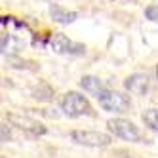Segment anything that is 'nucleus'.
<instances>
[{
    "mask_svg": "<svg viewBox=\"0 0 158 158\" xmlns=\"http://www.w3.org/2000/svg\"><path fill=\"white\" fill-rule=\"evenodd\" d=\"M156 76H158V65H156Z\"/></svg>",
    "mask_w": 158,
    "mask_h": 158,
    "instance_id": "nucleus-13",
    "label": "nucleus"
},
{
    "mask_svg": "<svg viewBox=\"0 0 158 158\" xmlns=\"http://www.w3.org/2000/svg\"><path fill=\"white\" fill-rule=\"evenodd\" d=\"M48 46L52 52L59 53V55H82L86 52V48L82 44L73 42L69 36H65L63 32H53L48 40Z\"/></svg>",
    "mask_w": 158,
    "mask_h": 158,
    "instance_id": "nucleus-4",
    "label": "nucleus"
},
{
    "mask_svg": "<svg viewBox=\"0 0 158 158\" xmlns=\"http://www.w3.org/2000/svg\"><path fill=\"white\" fill-rule=\"evenodd\" d=\"M74 143L84 145V147H94V149H103L112 143V137L103 131H94V130H74L71 133Z\"/></svg>",
    "mask_w": 158,
    "mask_h": 158,
    "instance_id": "nucleus-3",
    "label": "nucleus"
},
{
    "mask_svg": "<svg viewBox=\"0 0 158 158\" xmlns=\"http://www.w3.org/2000/svg\"><path fill=\"white\" fill-rule=\"evenodd\" d=\"M97 101H99V107L109 112H126L131 107V101L128 95H124L122 92H114V89H107V88L97 95Z\"/></svg>",
    "mask_w": 158,
    "mask_h": 158,
    "instance_id": "nucleus-1",
    "label": "nucleus"
},
{
    "mask_svg": "<svg viewBox=\"0 0 158 158\" xmlns=\"http://www.w3.org/2000/svg\"><path fill=\"white\" fill-rule=\"evenodd\" d=\"M145 126H149L152 131H158V109H147L141 114Z\"/></svg>",
    "mask_w": 158,
    "mask_h": 158,
    "instance_id": "nucleus-10",
    "label": "nucleus"
},
{
    "mask_svg": "<svg viewBox=\"0 0 158 158\" xmlns=\"http://www.w3.org/2000/svg\"><path fill=\"white\" fill-rule=\"evenodd\" d=\"M50 15H52V19L55 21V23H59V25H71V23H74V21L78 19L76 12L65 10L59 4H52L50 6Z\"/></svg>",
    "mask_w": 158,
    "mask_h": 158,
    "instance_id": "nucleus-8",
    "label": "nucleus"
},
{
    "mask_svg": "<svg viewBox=\"0 0 158 158\" xmlns=\"http://www.w3.org/2000/svg\"><path fill=\"white\" fill-rule=\"evenodd\" d=\"M61 109L67 116L76 118V116H84V114H92V107H89V101L80 95L78 92H69L65 94L63 101H61Z\"/></svg>",
    "mask_w": 158,
    "mask_h": 158,
    "instance_id": "nucleus-2",
    "label": "nucleus"
},
{
    "mask_svg": "<svg viewBox=\"0 0 158 158\" xmlns=\"http://www.w3.org/2000/svg\"><path fill=\"white\" fill-rule=\"evenodd\" d=\"M0 139H2V143H8L10 139H12V133H10V128L6 126V124L0 126Z\"/></svg>",
    "mask_w": 158,
    "mask_h": 158,
    "instance_id": "nucleus-12",
    "label": "nucleus"
},
{
    "mask_svg": "<svg viewBox=\"0 0 158 158\" xmlns=\"http://www.w3.org/2000/svg\"><path fill=\"white\" fill-rule=\"evenodd\" d=\"M145 17L152 21V23H158V4H151L145 8Z\"/></svg>",
    "mask_w": 158,
    "mask_h": 158,
    "instance_id": "nucleus-11",
    "label": "nucleus"
},
{
    "mask_svg": "<svg viewBox=\"0 0 158 158\" xmlns=\"http://www.w3.org/2000/svg\"><path fill=\"white\" fill-rule=\"evenodd\" d=\"M8 120L14 124L15 128L23 130L25 133H29L31 137H40V135L46 133V126L44 124H40L38 120L31 118L27 114H17V112H10L8 114Z\"/></svg>",
    "mask_w": 158,
    "mask_h": 158,
    "instance_id": "nucleus-6",
    "label": "nucleus"
},
{
    "mask_svg": "<svg viewBox=\"0 0 158 158\" xmlns=\"http://www.w3.org/2000/svg\"><path fill=\"white\" fill-rule=\"evenodd\" d=\"M109 130L116 135V137L124 139V141H131V143H137L141 141V131L139 128L135 126L133 122L130 120H124V118H110L107 122Z\"/></svg>",
    "mask_w": 158,
    "mask_h": 158,
    "instance_id": "nucleus-5",
    "label": "nucleus"
},
{
    "mask_svg": "<svg viewBox=\"0 0 158 158\" xmlns=\"http://www.w3.org/2000/svg\"><path fill=\"white\" fill-rule=\"evenodd\" d=\"M80 88L84 89V92L95 95V97H97V95L105 89V88H103V82H101L97 76H82V80H80Z\"/></svg>",
    "mask_w": 158,
    "mask_h": 158,
    "instance_id": "nucleus-9",
    "label": "nucleus"
},
{
    "mask_svg": "<svg viewBox=\"0 0 158 158\" xmlns=\"http://www.w3.org/2000/svg\"><path fill=\"white\" fill-rule=\"evenodd\" d=\"M124 88L133 95H145L147 89H149V76L143 74V73L130 74L126 80H124Z\"/></svg>",
    "mask_w": 158,
    "mask_h": 158,
    "instance_id": "nucleus-7",
    "label": "nucleus"
}]
</instances>
